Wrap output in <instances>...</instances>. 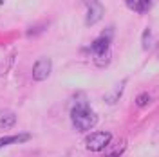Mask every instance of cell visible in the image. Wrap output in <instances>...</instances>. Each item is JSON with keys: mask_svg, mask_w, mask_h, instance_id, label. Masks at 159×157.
Instances as JSON below:
<instances>
[{"mask_svg": "<svg viewBox=\"0 0 159 157\" xmlns=\"http://www.w3.org/2000/svg\"><path fill=\"white\" fill-rule=\"evenodd\" d=\"M109 45H110V40L99 36L98 40H94V42L90 43L89 51L94 54V56H99V54H103V52H107V51H109Z\"/></svg>", "mask_w": 159, "mask_h": 157, "instance_id": "obj_6", "label": "cell"}, {"mask_svg": "<svg viewBox=\"0 0 159 157\" xmlns=\"http://www.w3.org/2000/svg\"><path fill=\"white\" fill-rule=\"evenodd\" d=\"M110 141H112L110 132H94L85 139V146L89 148L90 152H101L110 145Z\"/></svg>", "mask_w": 159, "mask_h": 157, "instance_id": "obj_2", "label": "cell"}, {"mask_svg": "<svg viewBox=\"0 0 159 157\" xmlns=\"http://www.w3.org/2000/svg\"><path fill=\"white\" fill-rule=\"evenodd\" d=\"M125 2H127V4H129V6H130V4H132V2H134V0H125Z\"/></svg>", "mask_w": 159, "mask_h": 157, "instance_id": "obj_11", "label": "cell"}, {"mask_svg": "<svg viewBox=\"0 0 159 157\" xmlns=\"http://www.w3.org/2000/svg\"><path fill=\"white\" fill-rule=\"evenodd\" d=\"M16 123V116L13 112H4L0 114V130H7Z\"/></svg>", "mask_w": 159, "mask_h": 157, "instance_id": "obj_7", "label": "cell"}, {"mask_svg": "<svg viewBox=\"0 0 159 157\" xmlns=\"http://www.w3.org/2000/svg\"><path fill=\"white\" fill-rule=\"evenodd\" d=\"M103 13H105V9H103V6H101L99 2H96V0L89 2V6H87V16H85V24H87V25H94V24H98L99 20L103 18Z\"/></svg>", "mask_w": 159, "mask_h": 157, "instance_id": "obj_4", "label": "cell"}, {"mask_svg": "<svg viewBox=\"0 0 159 157\" xmlns=\"http://www.w3.org/2000/svg\"><path fill=\"white\" fill-rule=\"evenodd\" d=\"M148 103H150V94H148V92H141L138 98H136V105H138V107H141V108L147 107Z\"/></svg>", "mask_w": 159, "mask_h": 157, "instance_id": "obj_9", "label": "cell"}, {"mask_svg": "<svg viewBox=\"0 0 159 157\" xmlns=\"http://www.w3.org/2000/svg\"><path fill=\"white\" fill-rule=\"evenodd\" d=\"M51 70H52V61L51 58H38L34 61V65H33V70H31V74H33V79L34 81H42V79L49 78Z\"/></svg>", "mask_w": 159, "mask_h": 157, "instance_id": "obj_3", "label": "cell"}, {"mask_svg": "<svg viewBox=\"0 0 159 157\" xmlns=\"http://www.w3.org/2000/svg\"><path fill=\"white\" fill-rule=\"evenodd\" d=\"M150 6H152V0H134L132 4H130V9H134L136 13H147L150 9Z\"/></svg>", "mask_w": 159, "mask_h": 157, "instance_id": "obj_8", "label": "cell"}, {"mask_svg": "<svg viewBox=\"0 0 159 157\" xmlns=\"http://www.w3.org/2000/svg\"><path fill=\"white\" fill-rule=\"evenodd\" d=\"M150 45H152V31L145 29V31H143V49L148 51Z\"/></svg>", "mask_w": 159, "mask_h": 157, "instance_id": "obj_10", "label": "cell"}, {"mask_svg": "<svg viewBox=\"0 0 159 157\" xmlns=\"http://www.w3.org/2000/svg\"><path fill=\"white\" fill-rule=\"evenodd\" d=\"M31 139V134L27 132H22V134H16V136H4L0 137V148L2 146H9V145H18V143H25Z\"/></svg>", "mask_w": 159, "mask_h": 157, "instance_id": "obj_5", "label": "cell"}, {"mask_svg": "<svg viewBox=\"0 0 159 157\" xmlns=\"http://www.w3.org/2000/svg\"><path fill=\"white\" fill-rule=\"evenodd\" d=\"M70 121L78 132H89L98 125V114L87 103H76L70 110Z\"/></svg>", "mask_w": 159, "mask_h": 157, "instance_id": "obj_1", "label": "cell"}]
</instances>
